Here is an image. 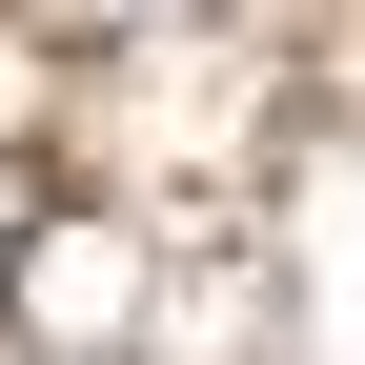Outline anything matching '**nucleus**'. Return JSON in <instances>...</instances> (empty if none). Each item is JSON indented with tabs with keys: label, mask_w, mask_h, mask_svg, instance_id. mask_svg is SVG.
I'll list each match as a JSON object with an SVG mask.
<instances>
[{
	"label": "nucleus",
	"mask_w": 365,
	"mask_h": 365,
	"mask_svg": "<svg viewBox=\"0 0 365 365\" xmlns=\"http://www.w3.org/2000/svg\"><path fill=\"white\" fill-rule=\"evenodd\" d=\"M21 284H41V304H21V325H41V345H102V325H122V304H102V244H41V264H21Z\"/></svg>",
	"instance_id": "f257e3e1"
}]
</instances>
